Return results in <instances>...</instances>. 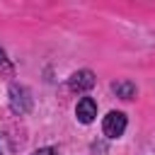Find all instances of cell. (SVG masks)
Listing matches in <instances>:
<instances>
[{"instance_id":"obj_1","label":"cell","mask_w":155,"mask_h":155,"mask_svg":"<svg viewBox=\"0 0 155 155\" xmlns=\"http://www.w3.org/2000/svg\"><path fill=\"white\" fill-rule=\"evenodd\" d=\"M31 104H34L31 92H29L24 85L12 82V85H10V109H12L15 114L24 116V114H29V111H31Z\"/></svg>"},{"instance_id":"obj_2","label":"cell","mask_w":155,"mask_h":155,"mask_svg":"<svg viewBox=\"0 0 155 155\" xmlns=\"http://www.w3.org/2000/svg\"><path fill=\"white\" fill-rule=\"evenodd\" d=\"M126 126H128V119H126V114L124 111H109L107 116H104V121H102V131H104V136L107 138H121L124 136V131H126Z\"/></svg>"},{"instance_id":"obj_3","label":"cell","mask_w":155,"mask_h":155,"mask_svg":"<svg viewBox=\"0 0 155 155\" xmlns=\"http://www.w3.org/2000/svg\"><path fill=\"white\" fill-rule=\"evenodd\" d=\"M94 87V73L92 70H78L68 78V90L70 92H87Z\"/></svg>"},{"instance_id":"obj_4","label":"cell","mask_w":155,"mask_h":155,"mask_svg":"<svg viewBox=\"0 0 155 155\" xmlns=\"http://www.w3.org/2000/svg\"><path fill=\"white\" fill-rule=\"evenodd\" d=\"M75 116H78L80 124H92L94 116H97V102L92 97H82L75 107Z\"/></svg>"},{"instance_id":"obj_5","label":"cell","mask_w":155,"mask_h":155,"mask_svg":"<svg viewBox=\"0 0 155 155\" xmlns=\"http://www.w3.org/2000/svg\"><path fill=\"white\" fill-rule=\"evenodd\" d=\"M111 90H114L116 97H121V99H133V97H136V85H133L131 80H116V82H111Z\"/></svg>"},{"instance_id":"obj_6","label":"cell","mask_w":155,"mask_h":155,"mask_svg":"<svg viewBox=\"0 0 155 155\" xmlns=\"http://www.w3.org/2000/svg\"><path fill=\"white\" fill-rule=\"evenodd\" d=\"M0 75L2 78H12L15 75V65H12V61L7 58V53L0 48Z\"/></svg>"},{"instance_id":"obj_7","label":"cell","mask_w":155,"mask_h":155,"mask_svg":"<svg viewBox=\"0 0 155 155\" xmlns=\"http://www.w3.org/2000/svg\"><path fill=\"white\" fill-rule=\"evenodd\" d=\"M0 155H12V143L5 133H0Z\"/></svg>"},{"instance_id":"obj_8","label":"cell","mask_w":155,"mask_h":155,"mask_svg":"<svg viewBox=\"0 0 155 155\" xmlns=\"http://www.w3.org/2000/svg\"><path fill=\"white\" fill-rule=\"evenodd\" d=\"M34 155H58V153H56V148H39V150H34Z\"/></svg>"}]
</instances>
